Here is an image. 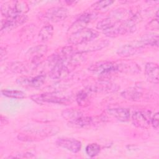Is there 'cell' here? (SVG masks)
I'll return each instance as SVG.
<instances>
[{
	"mask_svg": "<svg viewBox=\"0 0 159 159\" xmlns=\"http://www.w3.org/2000/svg\"><path fill=\"white\" fill-rule=\"evenodd\" d=\"M133 14L130 11L124 8L114 9L109 12L106 18L97 24L96 28L104 33L116 25L127 20Z\"/></svg>",
	"mask_w": 159,
	"mask_h": 159,
	"instance_id": "cell-1",
	"label": "cell"
},
{
	"mask_svg": "<svg viewBox=\"0 0 159 159\" xmlns=\"http://www.w3.org/2000/svg\"><path fill=\"white\" fill-rule=\"evenodd\" d=\"M98 36V31L85 27L71 33L68 37V42L71 45H80L94 40Z\"/></svg>",
	"mask_w": 159,
	"mask_h": 159,
	"instance_id": "cell-2",
	"label": "cell"
},
{
	"mask_svg": "<svg viewBox=\"0 0 159 159\" xmlns=\"http://www.w3.org/2000/svg\"><path fill=\"white\" fill-rule=\"evenodd\" d=\"M29 9L27 2L21 1L6 2L2 4L1 7V14L5 18L25 15Z\"/></svg>",
	"mask_w": 159,
	"mask_h": 159,
	"instance_id": "cell-3",
	"label": "cell"
},
{
	"mask_svg": "<svg viewBox=\"0 0 159 159\" xmlns=\"http://www.w3.org/2000/svg\"><path fill=\"white\" fill-rule=\"evenodd\" d=\"M89 70L98 76L102 81L109 78L113 73L117 72L116 63L109 61H98L91 65Z\"/></svg>",
	"mask_w": 159,
	"mask_h": 159,
	"instance_id": "cell-4",
	"label": "cell"
},
{
	"mask_svg": "<svg viewBox=\"0 0 159 159\" xmlns=\"http://www.w3.org/2000/svg\"><path fill=\"white\" fill-rule=\"evenodd\" d=\"M30 98L32 101L39 104H42L45 102L66 104L70 102V98L55 93H45L34 94L30 96Z\"/></svg>",
	"mask_w": 159,
	"mask_h": 159,
	"instance_id": "cell-5",
	"label": "cell"
},
{
	"mask_svg": "<svg viewBox=\"0 0 159 159\" xmlns=\"http://www.w3.org/2000/svg\"><path fill=\"white\" fill-rule=\"evenodd\" d=\"M151 112L149 111H137L132 116L134 125L138 128L147 129L151 124Z\"/></svg>",
	"mask_w": 159,
	"mask_h": 159,
	"instance_id": "cell-6",
	"label": "cell"
},
{
	"mask_svg": "<svg viewBox=\"0 0 159 159\" xmlns=\"http://www.w3.org/2000/svg\"><path fill=\"white\" fill-rule=\"evenodd\" d=\"M144 47L138 40L125 44L118 48L117 53L122 57H129L140 53Z\"/></svg>",
	"mask_w": 159,
	"mask_h": 159,
	"instance_id": "cell-7",
	"label": "cell"
},
{
	"mask_svg": "<svg viewBox=\"0 0 159 159\" xmlns=\"http://www.w3.org/2000/svg\"><path fill=\"white\" fill-rule=\"evenodd\" d=\"M68 16V11L63 7H53L48 9L45 13L44 17L49 21L58 22L65 20Z\"/></svg>",
	"mask_w": 159,
	"mask_h": 159,
	"instance_id": "cell-8",
	"label": "cell"
},
{
	"mask_svg": "<svg viewBox=\"0 0 159 159\" xmlns=\"http://www.w3.org/2000/svg\"><path fill=\"white\" fill-rule=\"evenodd\" d=\"M97 17L98 14L96 12H84L81 14L76 20L72 24L70 29H69L70 34L78 30L86 27V26L88 24L94 21L97 19Z\"/></svg>",
	"mask_w": 159,
	"mask_h": 159,
	"instance_id": "cell-9",
	"label": "cell"
},
{
	"mask_svg": "<svg viewBox=\"0 0 159 159\" xmlns=\"http://www.w3.org/2000/svg\"><path fill=\"white\" fill-rule=\"evenodd\" d=\"M52 65V68L49 73V75L52 79H62L70 73L67 65L61 58Z\"/></svg>",
	"mask_w": 159,
	"mask_h": 159,
	"instance_id": "cell-10",
	"label": "cell"
},
{
	"mask_svg": "<svg viewBox=\"0 0 159 159\" xmlns=\"http://www.w3.org/2000/svg\"><path fill=\"white\" fill-rule=\"evenodd\" d=\"M27 20V16L21 15L13 17H6L1 21V31H10L25 23Z\"/></svg>",
	"mask_w": 159,
	"mask_h": 159,
	"instance_id": "cell-11",
	"label": "cell"
},
{
	"mask_svg": "<svg viewBox=\"0 0 159 159\" xmlns=\"http://www.w3.org/2000/svg\"><path fill=\"white\" fill-rule=\"evenodd\" d=\"M45 76L39 75L35 77L20 76L16 80V83L24 87L39 88L43 85L45 82Z\"/></svg>",
	"mask_w": 159,
	"mask_h": 159,
	"instance_id": "cell-12",
	"label": "cell"
},
{
	"mask_svg": "<svg viewBox=\"0 0 159 159\" xmlns=\"http://www.w3.org/2000/svg\"><path fill=\"white\" fill-rule=\"evenodd\" d=\"M56 144L60 147L65 148L73 153L78 152L81 148V143L79 140L73 138H59L57 140Z\"/></svg>",
	"mask_w": 159,
	"mask_h": 159,
	"instance_id": "cell-13",
	"label": "cell"
},
{
	"mask_svg": "<svg viewBox=\"0 0 159 159\" xmlns=\"http://www.w3.org/2000/svg\"><path fill=\"white\" fill-rule=\"evenodd\" d=\"M158 65L153 62L147 63L145 66V74L147 80L154 84H158Z\"/></svg>",
	"mask_w": 159,
	"mask_h": 159,
	"instance_id": "cell-14",
	"label": "cell"
},
{
	"mask_svg": "<svg viewBox=\"0 0 159 159\" xmlns=\"http://www.w3.org/2000/svg\"><path fill=\"white\" fill-rule=\"evenodd\" d=\"M117 71L129 73V74H137L140 72V66L135 62L131 61H124L116 63Z\"/></svg>",
	"mask_w": 159,
	"mask_h": 159,
	"instance_id": "cell-15",
	"label": "cell"
},
{
	"mask_svg": "<svg viewBox=\"0 0 159 159\" xmlns=\"http://www.w3.org/2000/svg\"><path fill=\"white\" fill-rule=\"evenodd\" d=\"M107 112L110 116L121 122L128 121L130 118V111L127 108H111L107 109Z\"/></svg>",
	"mask_w": 159,
	"mask_h": 159,
	"instance_id": "cell-16",
	"label": "cell"
},
{
	"mask_svg": "<svg viewBox=\"0 0 159 159\" xmlns=\"http://www.w3.org/2000/svg\"><path fill=\"white\" fill-rule=\"evenodd\" d=\"M109 42L107 40H101L98 41H91L88 42L86 43L80 45L82 47H84L82 48V50L80 53L84 52H91V51H96L101 50L106 46L108 45Z\"/></svg>",
	"mask_w": 159,
	"mask_h": 159,
	"instance_id": "cell-17",
	"label": "cell"
},
{
	"mask_svg": "<svg viewBox=\"0 0 159 159\" xmlns=\"http://www.w3.org/2000/svg\"><path fill=\"white\" fill-rule=\"evenodd\" d=\"M138 42L143 47L158 46V35L157 34H148L143 35Z\"/></svg>",
	"mask_w": 159,
	"mask_h": 159,
	"instance_id": "cell-18",
	"label": "cell"
},
{
	"mask_svg": "<svg viewBox=\"0 0 159 159\" xmlns=\"http://www.w3.org/2000/svg\"><path fill=\"white\" fill-rule=\"evenodd\" d=\"M121 96L129 101H138L142 96V93L136 88H130L121 93Z\"/></svg>",
	"mask_w": 159,
	"mask_h": 159,
	"instance_id": "cell-19",
	"label": "cell"
},
{
	"mask_svg": "<svg viewBox=\"0 0 159 159\" xmlns=\"http://www.w3.org/2000/svg\"><path fill=\"white\" fill-rule=\"evenodd\" d=\"M93 122V119L91 117H84L83 116L76 119V120L68 122V124L73 127L84 128L90 125Z\"/></svg>",
	"mask_w": 159,
	"mask_h": 159,
	"instance_id": "cell-20",
	"label": "cell"
},
{
	"mask_svg": "<svg viewBox=\"0 0 159 159\" xmlns=\"http://www.w3.org/2000/svg\"><path fill=\"white\" fill-rule=\"evenodd\" d=\"M61 116L70 122L83 116V113L76 109H67L61 112Z\"/></svg>",
	"mask_w": 159,
	"mask_h": 159,
	"instance_id": "cell-21",
	"label": "cell"
},
{
	"mask_svg": "<svg viewBox=\"0 0 159 159\" xmlns=\"http://www.w3.org/2000/svg\"><path fill=\"white\" fill-rule=\"evenodd\" d=\"M53 31V27L51 24H47L43 26L39 32V37L42 41L46 42L51 39Z\"/></svg>",
	"mask_w": 159,
	"mask_h": 159,
	"instance_id": "cell-22",
	"label": "cell"
},
{
	"mask_svg": "<svg viewBox=\"0 0 159 159\" xmlns=\"http://www.w3.org/2000/svg\"><path fill=\"white\" fill-rule=\"evenodd\" d=\"M119 86L116 85V84L111 83L110 82H106L105 81H102L100 84L97 85L95 88V89H93V90H97L98 89L100 91L102 92H107V93H111V92H114L118 90Z\"/></svg>",
	"mask_w": 159,
	"mask_h": 159,
	"instance_id": "cell-23",
	"label": "cell"
},
{
	"mask_svg": "<svg viewBox=\"0 0 159 159\" xmlns=\"http://www.w3.org/2000/svg\"><path fill=\"white\" fill-rule=\"evenodd\" d=\"M1 93L2 95L11 98H15V99H23L25 97V94L22 92V91L19 90H2Z\"/></svg>",
	"mask_w": 159,
	"mask_h": 159,
	"instance_id": "cell-24",
	"label": "cell"
},
{
	"mask_svg": "<svg viewBox=\"0 0 159 159\" xmlns=\"http://www.w3.org/2000/svg\"><path fill=\"white\" fill-rule=\"evenodd\" d=\"M100 151H101L100 146L96 143H92L88 144L85 148L86 153L89 157H94L97 156L99 153Z\"/></svg>",
	"mask_w": 159,
	"mask_h": 159,
	"instance_id": "cell-25",
	"label": "cell"
},
{
	"mask_svg": "<svg viewBox=\"0 0 159 159\" xmlns=\"http://www.w3.org/2000/svg\"><path fill=\"white\" fill-rule=\"evenodd\" d=\"M47 50V47L46 45H38L37 47H34V49L32 50L31 49V52L32 53L33 55L35 54V57L34 58V59H36V58H40V57L46 53Z\"/></svg>",
	"mask_w": 159,
	"mask_h": 159,
	"instance_id": "cell-26",
	"label": "cell"
},
{
	"mask_svg": "<svg viewBox=\"0 0 159 159\" xmlns=\"http://www.w3.org/2000/svg\"><path fill=\"white\" fill-rule=\"evenodd\" d=\"M88 93L86 91H81L76 95V101L79 105L84 106L88 103Z\"/></svg>",
	"mask_w": 159,
	"mask_h": 159,
	"instance_id": "cell-27",
	"label": "cell"
},
{
	"mask_svg": "<svg viewBox=\"0 0 159 159\" xmlns=\"http://www.w3.org/2000/svg\"><path fill=\"white\" fill-rule=\"evenodd\" d=\"M114 3L113 1L111 0H103V1H99L94 2L92 5V7L94 10H101L103 9L108 6H110L112 4Z\"/></svg>",
	"mask_w": 159,
	"mask_h": 159,
	"instance_id": "cell-28",
	"label": "cell"
},
{
	"mask_svg": "<svg viewBox=\"0 0 159 159\" xmlns=\"http://www.w3.org/2000/svg\"><path fill=\"white\" fill-rule=\"evenodd\" d=\"M158 11L156 12V18L152 19L146 25V29L148 30H157L158 29Z\"/></svg>",
	"mask_w": 159,
	"mask_h": 159,
	"instance_id": "cell-29",
	"label": "cell"
},
{
	"mask_svg": "<svg viewBox=\"0 0 159 159\" xmlns=\"http://www.w3.org/2000/svg\"><path fill=\"white\" fill-rule=\"evenodd\" d=\"M151 124L153 127L155 129H158L159 125V114L158 112H156L153 116L151 119Z\"/></svg>",
	"mask_w": 159,
	"mask_h": 159,
	"instance_id": "cell-30",
	"label": "cell"
}]
</instances>
